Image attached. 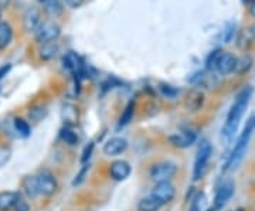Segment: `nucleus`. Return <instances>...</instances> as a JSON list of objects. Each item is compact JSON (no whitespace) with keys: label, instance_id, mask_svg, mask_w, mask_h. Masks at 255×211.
<instances>
[{"label":"nucleus","instance_id":"nucleus-32","mask_svg":"<svg viewBox=\"0 0 255 211\" xmlns=\"http://www.w3.org/2000/svg\"><path fill=\"white\" fill-rule=\"evenodd\" d=\"M10 153H11V152H10L9 147L0 145V167H1V166H4L7 162H9Z\"/></svg>","mask_w":255,"mask_h":211},{"label":"nucleus","instance_id":"nucleus-27","mask_svg":"<svg viewBox=\"0 0 255 211\" xmlns=\"http://www.w3.org/2000/svg\"><path fill=\"white\" fill-rule=\"evenodd\" d=\"M46 11L48 16L57 17L63 13V3L60 0H47L46 1Z\"/></svg>","mask_w":255,"mask_h":211},{"label":"nucleus","instance_id":"nucleus-8","mask_svg":"<svg viewBox=\"0 0 255 211\" xmlns=\"http://www.w3.org/2000/svg\"><path fill=\"white\" fill-rule=\"evenodd\" d=\"M234 183L233 182H224V183L220 186L216 192V197H214V209L216 210H220L223 209L226 204L228 203V200L233 197L234 194Z\"/></svg>","mask_w":255,"mask_h":211},{"label":"nucleus","instance_id":"nucleus-6","mask_svg":"<svg viewBox=\"0 0 255 211\" xmlns=\"http://www.w3.org/2000/svg\"><path fill=\"white\" fill-rule=\"evenodd\" d=\"M150 196H152L160 206H164V204H167V203L173 202V199L176 197V189H174V186L170 183V182L155 183Z\"/></svg>","mask_w":255,"mask_h":211},{"label":"nucleus","instance_id":"nucleus-37","mask_svg":"<svg viewBox=\"0 0 255 211\" xmlns=\"http://www.w3.org/2000/svg\"><path fill=\"white\" fill-rule=\"evenodd\" d=\"M10 70H11V64H6L3 65V67H0V81L10 73Z\"/></svg>","mask_w":255,"mask_h":211},{"label":"nucleus","instance_id":"nucleus-2","mask_svg":"<svg viewBox=\"0 0 255 211\" xmlns=\"http://www.w3.org/2000/svg\"><path fill=\"white\" fill-rule=\"evenodd\" d=\"M253 129H254V122H253V118L248 120V123H247L246 129H244V132L241 133V136L238 138L237 143H236V146L233 149V152H231V155L228 157L227 160V165L224 167V170H228V169H234V167H237L240 165V162L243 160V157L246 155L247 149H248V143H250V138H251V132H253Z\"/></svg>","mask_w":255,"mask_h":211},{"label":"nucleus","instance_id":"nucleus-30","mask_svg":"<svg viewBox=\"0 0 255 211\" xmlns=\"http://www.w3.org/2000/svg\"><path fill=\"white\" fill-rule=\"evenodd\" d=\"M204 206H206V196L203 193H199L191 203L190 211H203Z\"/></svg>","mask_w":255,"mask_h":211},{"label":"nucleus","instance_id":"nucleus-42","mask_svg":"<svg viewBox=\"0 0 255 211\" xmlns=\"http://www.w3.org/2000/svg\"><path fill=\"white\" fill-rule=\"evenodd\" d=\"M38 1H40V3H46L47 0H38Z\"/></svg>","mask_w":255,"mask_h":211},{"label":"nucleus","instance_id":"nucleus-16","mask_svg":"<svg viewBox=\"0 0 255 211\" xmlns=\"http://www.w3.org/2000/svg\"><path fill=\"white\" fill-rule=\"evenodd\" d=\"M20 193L17 192H0V211H13Z\"/></svg>","mask_w":255,"mask_h":211},{"label":"nucleus","instance_id":"nucleus-39","mask_svg":"<svg viewBox=\"0 0 255 211\" xmlns=\"http://www.w3.org/2000/svg\"><path fill=\"white\" fill-rule=\"evenodd\" d=\"M9 3H10V0H0V10L4 9Z\"/></svg>","mask_w":255,"mask_h":211},{"label":"nucleus","instance_id":"nucleus-14","mask_svg":"<svg viewBox=\"0 0 255 211\" xmlns=\"http://www.w3.org/2000/svg\"><path fill=\"white\" fill-rule=\"evenodd\" d=\"M63 61L64 67L70 73H73L74 75H81V74H84V64H82L81 58L75 54V53H73V51H70L68 54L65 55Z\"/></svg>","mask_w":255,"mask_h":211},{"label":"nucleus","instance_id":"nucleus-9","mask_svg":"<svg viewBox=\"0 0 255 211\" xmlns=\"http://www.w3.org/2000/svg\"><path fill=\"white\" fill-rule=\"evenodd\" d=\"M197 139L196 132L193 130H183L179 133H174L172 136H169V142L170 145L177 149H186V147L191 146Z\"/></svg>","mask_w":255,"mask_h":211},{"label":"nucleus","instance_id":"nucleus-20","mask_svg":"<svg viewBox=\"0 0 255 211\" xmlns=\"http://www.w3.org/2000/svg\"><path fill=\"white\" fill-rule=\"evenodd\" d=\"M11 38H13L11 26L6 21H0V50L9 46L11 43Z\"/></svg>","mask_w":255,"mask_h":211},{"label":"nucleus","instance_id":"nucleus-36","mask_svg":"<svg viewBox=\"0 0 255 211\" xmlns=\"http://www.w3.org/2000/svg\"><path fill=\"white\" fill-rule=\"evenodd\" d=\"M64 3H65L68 7L77 9V7H80L82 3H84V0H64Z\"/></svg>","mask_w":255,"mask_h":211},{"label":"nucleus","instance_id":"nucleus-13","mask_svg":"<svg viewBox=\"0 0 255 211\" xmlns=\"http://www.w3.org/2000/svg\"><path fill=\"white\" fill-rule=\"evenodd\" d=\"M204 92L200 90H191L187 97H186V108L191 112H196V110H200L204 105Z\"/></svg>","mask_w":255,"mask_h":211},{"label":"nucleus","instance_id":"nucleus-7","mask_svg":"<svg viewBox=\"0 0 255 211\" xmlns=\"http://www.w3.org/2000/svg\"><path fill=\"white\" fill-rule=\"evenodd\" d=\"M60 33H61L60 26L53 23V21L41 23L40 27L37 28L36 38L38 43L47 44V43H53V41H55V40L58 38V36H60Z\"/></svg>","mask_w":255,"mask_h":211},{"label":"nucleus","instance_id":"nucleus-5","mask_svg":"<svg viewBox=\"0 0 255 211\" xmlns=\"http://www.w3.org/2000/svg\"><path fill=\"white\" fill-rule=\"evenodd\" d=\"M176 172H177V166L172 162H159L152 166L149 176L155 183H164V182H170L176 175Z\"/></svg>","mask_w":255,"mask_h":211},{"label":"nucleus","instance_id":"nucleus-22","mask_svg":"<svg viewBox=\"0 0 255 211\" xmlns=\"http://www.w3.org/2000/svg\"><path fill=\"white\" fill-rule=\"evenodd\" d=\"M253 57L251 55H243L241 58H237V63H236V68H234V73L237 75H243L247 71H250V68L253 67Z\"/></svg>","mask_w":255,"mask_h":211},{"label":"nucleus","instance_id":"nucleus-17","mask_svg":"<svg viewBox=\"0 0 255 211\" xmlns=\"http://www.w3.org/2000/svg\"><path fill=\"white\" fill-rule=\"evenodd\" d=\"M61 116H63V120L65 122L67 126H74V125L78 123V119H80L78 108L73 104H65V105H63V109H61Z\"/></svg>","mask_w":255,"mask_h":211},{"label":"nucleus","instance_id":"nucleus-44","mask_svg":"<svg viewBox=\"0 0 255 211\" xmlns=\"http://www.w3.org/2000/svg\"><path fill=\"white\" fill-rule=\"evenodd\" d=\"M0 17H1V10H0Z\"/></svg>","mask_w":255,"mask_h":211},{"label":"nucleus","instance_id":"nucleus-21","mask_svg":"<svg viewBox=\"0 0 255 211\" xmlns=\"http://www.w3.org/2000/svg\"><path fill=\"white\" fill-rule=\"evenodd\" d=\"M60 139L70 146H75L78 143V135L74 132L71 126H67V125L60 130Z\"/></svg>","mask_w":255,"mask_h":211},{"label":"nucleus","instance_id":"nucleus-24","mask_svg":"<svg viewBox=\"0 0 255 211\" xmlns=\"http://www.w3.org/2000/svg\"><path fill=\"white\" fill-rule=\"evenodd\" d=\"M162 206L156 202L152 196L149 197H143L140 202L137 203V210L139 211H159Z\"/></svg>","mask_w":255,"mask_h":211},{"label":"nucleus","instance_id":"nucleus-1","mask_svg":"<svg viewBox=\"0 0 255 211\" xmlns=\"http://www.w3.org/2000/svg\"><path fill=\"white\" fill-rule=\"evenodd\" d=\"M251 95H253V88L251 87H247V88H244L243 91L238 94V97L236 98V102L233 104L231 109L228 112L226 123H224L223 130H221V135H223L224 139L230 140L236 135L238 126H240V122L243 119L247 106L250 104Z\"/></svg>","mask_w":255,"mask_h":211},{"label":"nucleus","instance_id":"nucleus-29","mask_svg":"<svg viewBox=\"0 0 255 211\" xmlns=\"http://www.w3.org/2000/svg\"><path fill=\"white\" fill-rule=\"evenodd\" d=\"M223 54V51L221 50H214V51H211L207 57V60H206V67H207V70H216V65H217V61H219L220 55Z\"/></svg>","mask_w":255,"mask_h":211},{"label":"nucleus","instance_id":"nucleus-33","mask_svg":"<svg viewBox=\"0 0 255 211\" xmlns=\"http://www.w3.org/2000/svg\"><path fill=\"white\" fill-rule=\"evenodd\" d=\"M160 90L163 92L164 97H167V98H174V97L179 94V91H177L176 88H173L172 85H162Z\"/></svg>","mask_w":255,"mask_h":211},{"label":"nucleus","instance_id":"nucleus-18","mask_svg":"<svg viewBox=\"0 0 255 211\" xmlns=\"http://www.w3.org/2000/svg\"><path fill=\"white\" fill-rule=\"evenodd\" d=\"M40 24H41L40 11L36 7H30L24 14V27L27 31H37Z\"/></svg>","mask_w":255,"mask_h":211},{"label":"nucleus","instance_id":"nucleus-41","mask_svg":"<svg viewBox=\"0 0 255 211\" xmlns=\"http://www.w3.org/2000/svg\"><path fill=\"white\" fill-rule=\"evenodd\" d=\"M230 211H244V209H237V210H230Z\"/></svg>","mask_w":255,"mask_h":211},{"label":"nucleus","instance_id":"nucleus-4","mask_svg":"<svg viewBox=\"0 0 255 211\" xmlns=\"http://www.w3.org/2000/svg\"><path fill=\"white\" fill-rule=\"evenodd\" d=\"M37 179V186H38V193L43 197H51L57 193L58 190V182L55 179V176L47 170L43 169L38 172V175L36 176Z\"/></svg>","mask_w":255,"mask_h":211},{"label":"nucleus","instance_id":"nucleus-12","mask_svg":"<svg viewBox=\"0 0 255 211\" xmlns=\"http://www.w3.org/2000/svg\"><path fill=\"white\" fill-rule=\"evenodd\" d=\"M236 63H237V57L231 53H223L220 55L217 65H216V71L221 75H227L230 73H234L236 68Z\"/></svg>","mask_w":255,"mask_h":211},{"label":"nucleus","instance_id":"nucleus-25","mask_svg":"<svg viewBox=\"0 0 255 211\" xmlns=\"http://www.w3.org/2000/svg\"><path fill=\"white\" fill-rule=\"evenodd\" d=\"M133 113H135V104H133V102H129L127 106H125L124 112H122L121 118H119V123H118L119 128L127 126L128 123L132 120V118H133Z\"/></svg>","mask_w":255,"mask_h":211},{"label":"nucleus","instance_id":"nucleus-38","mask_svg":"<svg viewBox=\"0 0 255 211\" xmlns=\"http://www.w3.org/2000/svg\"><path fill=\"white\" fill-rule=\"evenodd\" d=\"M250 13L255 18V0H250Z\"/></svg>","mask_w":255,"mask_h":211},{"label":"nucleus","instance_id":"nucleus-35","mask_svg":"<svg viewBox=\"0 0 255 211\" xmlns=\"http://www.w3.org/2000/svg\"><path fill=\"white\" fill-rule=\"evenodd\" d=\"M14 211H30V207H28V203L23 199V196L20 194V197H18L17 203H16V206H14Z\"/></svg>","mask_w":255,"mask_h":211},{"label":"nucleus","instance_id":"nucleus-3","mask_svg":"<svg viewBox=\"0 0 255 211\" xmlns=\"http://www.w3.org/2000/svg\"><path fill=\"white\" fill-rule=\"evenodd\" d=\"M213 153V147L209 140H203L201 142L200 147H199V152H197V156H196V162H194V169H193V179L194 180H200L201 177L206 173V169L210 162V157Z\"/></svg>","mask_w":255,"mask_h":211},{"label":"nucleus","instance_id":"nucleus-34","mask_svg":"<svg viewBox=\"0 0 255 211\" xmlns=\"http://www.w3.org/2000/svg\"><path fill=\"white\" fill-rule=\"evenodd\" d=\"M236 34V24H228L227 28L224 30V41L226 43H230L231 40H233V37Z\"/></svg>","mask_w":255,"mask_h":211},{"label":"nucleus","instance_id":"nucleus-23","mask_svg":"<svg viewBox=\"0 0 255 211\" xmlns=\"http://www.w3.org/2000/svg\"><path fill=\"white\" fill-rule=\"evenodd\" d=\"M58 53V46L54 44V41L53 43H47V44H43V47L38 50V55H40V58L41 60H51V58H54L55 55Z\"/></svg>","mask_w":255,"mask_h":211},{"label":"nucleus","instance_id":"nucleus-40","mask_svg":"<svg viewBox=\"0 0 255 211\" xmlns=\"http://www.w3.org/2000/svg\"><path fill=\"white\" fill-rule=\"evenodd\" d=\"M206 211H217V210H216V209L213 207V209H207V210H206Z\"/></svg>","mask_w":255,"mask_h":211},{"label":"nucleus","instance_id":"nucleus-26","mask_svg":"<svg viewBox=\"0 0 255 211\" xmlns=\"http://www.w3.org/2000/svg\"><path fill=\"white\" fill-rule=\"evenodd\" d=\"M47 112L48 110H47V106H44V105H34L28 110V118L34 120V122H40V120L46 118Z\"/></svg>","mask_w":255,"mask_h":211},{"label":"nucleus","instance_id":"nucleus-28","mask_svg":"<svg viewBox=\"0 0 255 211\" xmlns=\"http://www.w3.org/2000/svg\"><path fill=\"white\" fill-rule=\"evenodd\" d=\"M13 125H14V130L17 132L20 136H23V138H27V136H30V133H31V128H30V125H28L27 120L23 119V118H16Z\"/></svg>","mask_w":255,"mask_h":211},{"label":"nucleus","instance_id":"nucleus-11","mask_svg":"<svg viewBox=\"0 0 255 211\" xmlns=\"http://www.w3.org/2000/svg\"><path fill=\"white\" fill-rule=\"evenodd\" d=\"M128 149V140L124 138H111L105 145H104V153L107 156H118L122 155Z\"/></svg>","mask_w":255,"mask_h":211},{"label":"nucleus","instance_id":"nucleus-10","mask_svg":"<svg viewBox=\"0 0 255 211\" xmlns=\"http://www.w3.org/2000/svg\"><path fill=\"white\" fill-rule=\"evenodd\" d=\"M130 175V165L125 160H115L110 166V176L115 182H124Z\"/></svg>","mask_w":255,"mask_h":211},{"label":"nucleus","instance_id":"nucleus-15","mask_svg":"<svg viewBox=\"0 0 255 211\" xmlns=\"http://www.w3.org/2000/svg\"><path fill=\"white\" fill-rule=\"evenodd\" d=\"M20 187H21L23 194H24L27 199L34 200L37 196H40L36 176H26V177H23V180H21V183H20Z\"/></svg>","mask_w":255,"mask_h":211},{"label":"nucleus","instance_id":"nucleus-43","mask_svg":"<svg viewBox=\"0 0 255 211\" xmlns=\"http://www.w3.org/2000/svg\"><path fill=\"white\" fill-rule=\"evenodd\" d=\"M253 122H254V128H255V116H254V118H253Z\"/></svg>","mask_w":255,"mask_h":211},{"label":"nucleus","instance_id":"nucleus-31","mask_svg":"<svg viewBox=\"0 0 255 211\" xmlns=\"http://www.w3.org/2000/svg\"><path fill=\"white\" fill-rule=\"evenodd\" d=\"M94 142H90L87 146L84 147V150H82V156H81V163L82 165H87L88 163V160L91 159L92 156V152H94Z\"/></svg>","mask_w":255,"mask_h":211},{"label":"nucleus","instance_id":"nucleus-19","mask_svg":"<svg viewBox=\"0 0 255 211\" xmlns=\"http://www.w3.org/2000/svg\"><path fill=\"white\" fill-rule=\"evenodd\" d=\"M255 40V27H247L240 31L237 37V44L240 48L247 50L248 47L254 43Z\"/></svg>","mask_w":255,"mask_h":211}]
</instances>
